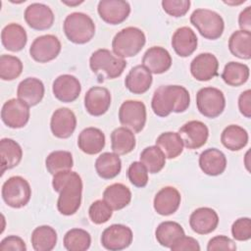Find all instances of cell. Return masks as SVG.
I'll list each match as a JSON object with an SVG mask.
<instances>
[{
  "instance_id": "cell-33",
  "label": "cell",
  "mask_w": 251,
  "mask_h": 251,
  "mask_svg": "<svg viewBox=\"0 0 251 251\" xmlns=\"http://www.w3.org/2000/svg\"><path fill=\"white\" fill-rule=\"evenodd\" d=\"M135 144L134 133L125 126L117 127L111 133V148L118 155L130 153L134 149Z\"/></svg>"
},
{
  "instance_id": "cell-13",
  "label": "cell",
  "mask_w": 251,
  "mask_h": 251,
  "mask_svg": "<svg viewBox=\"0 0 251 251\" xmlns=\"http://www.w3.org/2000/svg\"><path fill=\"white\" fill-rule=\"evenodd\" d=\"M178 134L187 149H199L206 144L209 137L207 126L200 121H189L178 129Z\"/></svg>"
},
{
  "instance_id": "cell-17",
  "label": "cell",
  "mask_w": 251,
  "mask_h": 251,
  "mask_svg": "<svg viewBox=\"0 0 251 251\" xmlns=\"http://www.w3.org/2000/svg\"><path fill=\"white\" fill-rule=\"evenodd\" d=\"M52 91L59 101L71 103L78 98L81 85L75 75L65 74L55 78L52 84Z\"/></svg>"
},
{
  "instance_id": "cell-9",
  "label": "cell",
  "mask_w": 251,
  "mask_h": 251,
  "mask_svg": "<svg viewBox=\"0 0 251 251\" xmlns=\"http://www.w3.org/2000/svg\"><path fill=\"white\" fill-rule=\"evenodd\" d=\"M146 107L138 100H126L119 109L121 125L132 132H140L146 124Z\"/></svg>"
},
{
  "instance_id": "cell-38",
  "label": "cell",
  "mask_w": 251,
  "mask_h": 251,
  "mask_svg": "<svg viewBox=\"0 0 251 251\" xmlns=\"http://www.w3.org/2000/svg\"><path fill=\"white\" fill-rule=\"evenodd\" d=\"M250 70L247 65L231 61L225 66L222 78L227 85L236 87L244 84L248 80Z\"/></svg>"
},
{
  "instance_id": "cell-16",
  "label": "cell",
  "mask_w": 251,
  "mask_h": 251,
  "mask_svg": "<svg viewBox=\"0 0 251 251\" xmlns=\"http://www.w3.org/2000/svg\"><path fill=\"white\" fill-rule=\"evenodd\" d=\"M76 127V117L75 113L66 107L55 110L50 121V128L54 136L66 139L69 138Z\"/></svg>"
},
{
  "instance_id": "cell-24",
  "label": "cell",
  "mask_w": 251,
  "mask_h": 251,
  "mask_svg": "<svg viewBox=\"0 0 251 251\" xmlns=\"http://www.w3.org/2000/svg\"><path fill=\"white\" fill-rule=\"evenodd\" d=\"M199 167L207 176H220L226 168V155L217 148H208L199 156Z\"/></svg>"
},
{
  "instance_id": "cell-5",
  "label": "cell",
  "mask_w": 251,
  "mask_h": 251,
  "mask_svg": "<svg viewBox=\"0 0 251 251\" xmlns=\"http://www.w3.org/2000/svg\"><path fill=\"white\" fill-rule=\"evenodd\" d=\"M67 38L75 44H85L95 34V24L93 20L84 13L74 12L69 14L63 24Z\"/></svg>"
},
{
  "instance_id": "cell-22",
  "label": "cell",
  "mask_w": 251,
  "mask_h": 251,
  "mask_svg": "<svg viewBox=\"0 0 251 251\" xmlns=\"http://www.w3.org/2000/svg\"><path fill=\"white\" fill-rule=\"evenodd\" d=\"M142 66H144L151 74L161 75L171 68L172 57L167 49L161 46H152L144 53Z\"/></svg>"
},
{
  "instance_id": "cell-11",
  "label": "cell",
  "mask_w": 251,
  "mask_h": 251,
  "mask_svg": "<svg viewBox=\"0 0 251 251\" xmlns=\"http://www.w3.org/2000/svg\"><path fill=\"white\" fill-rule=\"evenodd\" d=\"M132 239L133 234L130 227L122 224L111 225L101 234L102 246L110 251H120L127 248Z\"/></svg>"
},
{
  "instance_id": "cell-26",
  "label": "cell",
  "mask_w": 251,
  "mask_h": 251,
  "mask_svg": "<svg viewBox=\"0 0 251 251\" xmlns=\"http://www.w3.org/2000/svg\"><path fill=\"white\" fill-rule=\"evenodd\" d=\"M104 132L93 126L82 129L77 137V146L85 154L95 155L102 151L105 147Z\"/></svg>"
},
{
  "instance_id": "cell-20",
  "label": "cell",
  "mask_w": 251,
  "mask_h": 251,
  "mask_svg": "<svg viewBox=\"0 0 251 251\" xmlns=\"http://www.w3.org/2000/svg\"><path fill=\"white\" fill-rule=\"evenodd\" d=\"M219 225L217 212L209 207H200L194 210L189 217L191 229L198 234H208L214 231Z\"/></svg>"
},
{
  "instance_id": "cell-45",
  "label": "cell",
  "mask_w": 251,
  "mask_h": 251,
  "mask_svg": "<svg viewBox=\"0 0 251 251\" xmlns=\"http://www.w3.org/2000/svg\"><path fill=\"white\" fill-rule=\"evenodd\" d=\"M163 10L171 17L180 18L183 17L190 8L189 0H163Z\"/></svg>"
},
{
  "instance_id": "cell-48",
  "label": "cell",
  "mask_w": 251,
  "mask_h": 251,
  "mask_svg": "<svg viewBox=\"0 0 251 251\" xmlns=\"http://www.w3.org/2000/svg\"><path fill=\"white\" fill-rule=\"evenodd\" d=\"M0 251H26V245L20 236L9 235L1 240Z\"/></svg>"
},
{
  "instance_id": "cell-34",
  "label": "cell",
  "mask_w": 251,
  "mask_h": 251,
  "mask_svg": "<svg viewBox=\"0 0 251 251\" xmlns=\"http://www.w3.org/2000/svg\"><path fill=\"white\" fill-rule=\"evenodd\" d=\"M57 232L50 226H39L31 233L30 241L35 251H51L57 243Z\"/></svg>"
},
{
  "instance_id": "cell-25",
  "label": "cell",
  "mask_w": 251,
  "mask_h": 251,
  "mask_svg": "<svg viewBox=\"0 0 251 251\" xmlns=\"http://www.w3.org/2000/svg\"><path fill=\"white\" fill-rule=\"evenodd\" d=\"M197 44L196 33L188 26L178 27L173 34L172 46L179 57L190 56L196 50Z\"/></svg>"
},
{
  "instance_id": "cell-49",
  "label": "cell",
  "mask_w": 251,
  "mask_h": 251,
  "mask_svg": "<svg viewBox=\"0 0 251 251\" xmlns=\"http://www.w3.org/2000/svg\"><path fill=\"white\" fill-rule=\"evenodd\" d=\"M173 251H199L200 245L198 241L190 236H181L170 248Z\"/></svg>"
},
{
  "instance_id": "cell-14",
  "label": "cell",
  "mask_w": 251,
  "mask_h": 251,
  "mask_svg": "<svg viewBox=\"0 0 251 251\" xmlns=\"http://www.w3.org/2000/svg\"><path fill=\"white\" fill-rule=\"evenodd\" d=\"M100 18L109 25L125 22L130 14V5L124 0H101L97 6Z\"/></svg>"
},
{
  "instance_id": "cell-39",
  "label": "cell",
  "mask_w": 251,
  "mask_h": 251,
  "mask_svg": "<svg viewBox=\"0 0 251 251\" xmlns=\"http://www.w3.org/2000/svg\"><path fill=\"white\" fill-rule=\"evenodd\" d=\"M139 159L147 169L148 173L157 174L165 167L167 158L157 145H152L142 150Z\"/></svg>"
},
{
  "instance_id": "cell-43",
  "label": "cell",
  "mask_w": 251,
  "mask_h": 251,
  "mask_svg": "<svg viewBox=\"0 0 251 251\" xmlns=\"http://www.w3.org/2000/svg\"><path fill=\"white\" fill-rule=\"evenodd\" d=\"M112 215L113 209L104 199L94 201L88 209L89 219L95 225H102L108 222L111 219Z\"/></svg>"
},
{
  "instance_id": "cell-27",
  "label": "cell",
  "mask_w": 251,
  "mask_h": 251,
  "mask_svg": "<svg viewBox=\"0 0 251 251\" xmlns=\"http://www.w3.org/2000/svg\"><path fill=\"white\" fill-rule=\"evenodd\" d=\"M2 45L11 52L23 50L27 42L25 29L19 24L11 23L5 25L1 31Z\"/></svg>"
},
{
  "instance_id": "cell-46",
  "label": "cell",
  "mask_w": 251,
  "mask_h": 251,
  "mask_svg": "<svg viewBox=\"0 0 251 251\" xmlns=\"http://www.w3.org/2000/svg\"><path fill=\"white\" fill-rule=\"evenodd\" d=\"M231 234L237 241H247L251 238V220L243 217L237 219L231 226Z\"/></svg>"
},
{
  "instance_id": "cell-30",
  "label": "cell",
  "mask_w": 251,
  "mask_h": 251,
  "mask_svg": "<svg viewBox=\"0 0 251 251\" xmlns=\"http://www.w3.org/2000/svg\"><path fill=\"white\" fill-rule=\"evenodd\" d=\"M97 175L104 179L116 177L122 170V161L118 154L114 152H104L95 161Z\"/></svg>"
},
{
  "instance_id": "cell-32",
  "label": "cell",
  "mask_w": 251,
  "mask_h": 251,
  "mask_svg": "<svg viewBox=\"0 0 251 251\" xmlns=\"http://www.w3.org/2000/svg\"><path fill=\"white\" fill-rule=\"evenodd\" d=\"M103 199L113 210H122L130 203L131 191L123 183H113L105 188Z\"/></svg>"
},
{
  "instance_id": "cell-21",
  "label": "cell",
  "mask_w": 251,
  "mask_h": 251,
  "mask_svg": "<svg viewBox=\"0 0 251 251\" xmlns=\"http://www.w3.org/2000/svg\"><path fill=\"white\" fill-rule=\"evenodd\" d=\"M180 201V193L176 187L165 186L156 193L153 200V207L157 214L170 216L177 211Z\"/></svg>"
},
{
  "instance_id": "cell-47",
  "label": "cell",
  "mask_w": 251,
  "mask_h": 251,
  "mask_svg": "<svg viewBox=\"0 0 251 251\" xmlns=\"http://www.w3.org/2000/svg\"><path fill=\"white\" fill-rule=\"evenodd\" d=\"M208 251H234L236 250L235 242L226 235H217L212 237L207 245Z\"/></svg>"
},
{
  "instance_id": "cell-42",
  "label": "cell",
  "mask_w": 251,
  "mask_h": 251,
  "mask_svg": "<svg viewBox=\"0 0 251 251\" xmlns=\"http://www.w3.org/2000/svg\"><path fill=\"white\" fill-rule=\"evenodd\" d=\"M23 72L22 61L12 55L3 54L0 57V77L3 80H14Z\"/></svg>"
},
{
  "instance_id": "cell-15",
  "label": "cell",
  "mask_w": 251,
  "mask_h": 251,
  "mask_svg": "<svg viewBox=\"0 0 251 251\" xmlns=\"http://www.w3.org/2000/svg\"><path fill=\"white\" fill-rule=\"evenodd\" d=\"M25 21L35 30H46L53 25L54 13L51 8L42 3H31L25 10Z\"/></svg>"
},
{
  "instance_id": "cell-2",
  "label": "cell",
  "mask_w": 251,
  "mask_h": 251,
  "mask_svg": "<svg viewBox=\"0 0 251 251\" xmlns=\"http://www.w3.org/2000/svg\"><path fill=\"white\" fill-rule=\"evenodd\" d=\"M190 105L188 90L181 85H161L153 94L151 108L161 118L171 113H183Z\"/></svg>"
},
{
  "instance_id": "cell-10",
  "label": "cell",
  "mask_w": 251,
  "mask_h": 251,
  "mask_svg": "<svg viewBox=\"0 0 251 251\" xmlns=\"http://www.w3.org/2000/svg\"><path fill=\"white\" fill-rule=\"evenodd\" d=\"M61 42L53 34H44L36 37L30 47V57L38 63H48L58 57L61 52Z\"/></svg>"
},
{
  "instance_id": "cell-1",
  "label": "cell",
  "mask_w": 251,
  "mask_h": 251,
  "mask_svg": "<svg viewBox=\"0 0 251 251\" xmlns=\"http://www.w3.org/2000/svg\"><path fill=\"white\" fill-rule=\"evenodd\" d=\"M53 189L59 193L57 209L64 216H72L77 212L81 204L82 179L73 172L63 171L53 176Z\"/></svg>"
},
{
  "instance_id": "cell-12",
  "label": "cell",
  "mask_w": 251,
  "mask_h": 251,
  "mask_svg": "<svg viewBox=\"0 0 251 251\" xmlns=\"http://www.w3.org/2000/svg\"><path fill=\"white\" fill-rule=\"evenodd\" d=\"M1 120L8 127H24L29 120V106L20 99H9L2 106Z\"/></svg>"
},
{
  "instance_id": "cell-52",
  "label": "cell",
  "mask_w": 251,
  "mask_h": 251,
  "mask_svg": "<svg viewBox=\"0 0 251 251\" xmlns=\"http://www.w3.org/2000/svg\"><path fill=\"white\" fill-rule=\"evenodd\" d=\"M62 3L65 4V5L73 7V6H77L81 3H83V1H65V0H62Z\"/></svg>"
},
{
  "instance_id": "cell-44",
  "label": "cell",
  "mask_w": 251,
  "mask_h": 251,
  "mask_svg": "<svg viewBox=\"0 0 251 251\" xmlns=\"http://www.w3.org/2000/svg\"><path fill=\"white\" fill-rule=\"evenodd\" d=\"M127 177L132 185L141 188L148 183V171L140 161H135L127 169Z\"/></svg>"
},
{
  "instance_id": "cell-28",
  "label": "cell",
  "mask_w": 251,
  "mask_h": 251,
  "mask_svg": "<svg viewBox=\"0 0 251 251\" xmlns=\"http://www.w3.org/2000/svg\"><path fill=\"white\" fill-rule=\"evenodd\" d=\"M152 74L142 65L130 69L125 79L126 87L133 94H143L151 86Z\"/></svg>"
},
{
  "instance_id": "cell-29",
  "label": "cell",
  "mask_w": 251,
  "mask_h": 251,
  "mask_svg": "<svg viewBox=\"0 0 251 251\" xmlns=\"http://www.w3.org/2000/svg\"><path fill=\"white\" fill-rule=\"evenodd\" d=\"M23 158L21 145L12 138H2L0 140L1 175L7 170L17 167Z\"/></svg>"
},
{
  "instance_id": "cell-3",
  "label": "cell",
  "mask_w": 251,
  "mask_h": 251,
  "mask_svg": "<svg viewBox=\"0 0 251 251\" xmlns=\"http://www.w3.org/2000/svg\"><path fill=\"white\" fill-rule=\"evenodd\" d=\"M146 43L144 32L135 26H127L116 33L112 40L113 53L120 58L137 55Z\"/></svg>"
},
{
  "instance_id": "cell-50",
  "label": "cell",
  "mask_w": 251,
  "mask_h": 251,
  "mask_svg": "<svg viewBox=\"0 0 251 251\" xmlns=\"http://www.w3.org/2000/svg\"><path fill=\"white\" fill-rule=\"evenodd\" d=\"M238 109L239 112L247 119L251 117V90L247 89L243 91L238 97Z\"/></svg>"
},
{
  "instance_id": "cell-4",
  "label": "cell",
  "mask_w": 251,
  "mask_h": 251,
  "mask_svg": "<svg viewBox=\"0 0 251 251\" xmlns=\"http://www.w3.org/2000/svg\"><path fill=\"white\" fill-rule=\"evenodd\" d=\"M89 67L97 76L114 79L119 77L126 67L125 59L116 56L108 49H97L89 58Z\"/></svg>"
},
{
  "instance_id": "cell-31",
  "label": "cell",
  "mask_w": 251,
  "mask_h": 251,
  "mask_svg": "<svg viewBox=\"0 0 251 251\" xmlns=\"http://www.w3.org/2000/svg\"><path fill=\"white\" fill-rule=\"evenodd\" d=\"M248 132L245 128L237 125H229L221 134L222 144L230 151H239L248 143Z\"/></svg>"
},
{
  "instance_id": "cell-23",
  "label": "cell",
  "mask_w": 251,
  "mask_h": 251,
  "mask_svg": "<svg viewBox=\"0 0 251 251\" xmlns=\"http://www.w3.org/2000/svg\"><path fill=\"white\" fill-rule=\"evenodd\" d=\"M45 92L43 82L36 77H26L23 79L17 88L18 99L25 102L29 107L37 105L43 99Z\"/></svg>"
},
{
  "instance_id": "cell-40",
  "label": "cell",
  "mask_w": 251,
  "mask_h": 251,
  "mask_svg": "<svg viewBox=\"0 0 251 251\" xmlns=\"http://www.w3.org/2000/svg\"><path fill=\"white\" fill-rule=\"evenodd\" d=\"M64 247L69 251H85L90 247L91 236L82 228H72L64 236Z\"/></svg>"
},
{
  "instance_id": "cell-8",
  "label": "cell",
  "mask_w": 251,
  "mask_h": 251,
  "mask_svg": "<svg viewBox=\"0 0 251 251\" xmlns=\"http://www.w3.org/2000/svg\"><path fill=\"white\" fill-rule=\"evenodd\" d=\"M196 105L201 115L214 119L224 112L226 98L223 91L216 87H203L196 94Z\"/></svg>"
},
{
  "instance_id": "cell-36",
  "label": "cell",
  "mask_w": 251,
  "mask_h": 251,
  "mask_svg": "<svg viewBox=\"0 0 251 251\" xmlns=\"http://www.w3.org/2000/svg\"><path fill=\"white\" fill-rule=\"evenodd\" d=\"M183 235H185V233L182 226L173 221L162 222L155 230L158 243L167 248H171V246Z\"/></svg>"
},
{
  "instance_id": "cell-18",
  "label": "cell",
  "mask_w": 251,
  "mask_h": 251,
  "mask_svg": "<svg viewBox=\"0 0 251 251\" xmlns=\"http://www.w3.org/2000/svg\"><path fill=\"white\" fill-rule=\"evenodd\" d=\"M219 61L212 53H201L190 63V73L199 81H208L218 75Z\"/></svg>"
},
{
  "instance_id": "cell-41",
  "label": "cell",
  "mask_w": 251,
  "mask_h": 251,
  "mask_svg": "<svg viewBox=\"0 0 251 251\" xmlns=\"http://www.w3.org/2000/svg\"><path fill=\"white\" fill-rule=\"evenodd\" d=\"M45 166L52 176L63 171H69L74 166L73 155L71 152L65 150L53 151L47 156Z\"/></svg>"
},
{
  "instance_id": "cell-35",
  "label": "cell",
  "mask_w": 251,
  "mask_h": 251,
  "mask_svg": "<svg viewBox=\"0 0 251 251\" xmlns=\"http://www.w3.org/2000/svg\"><path fill=\"white\" fill-rule=\"evenodd\" d=\"M228 49L239 59H251V32L241 29L232 32L228 39Z\"/></svg>"
},
{
  "instance_id": "cell-6",
  "label": "cell",
  "mask_w": 251,
  "mask_h": 251,
  "mask_svg": "<svg viewBox=\"0 0 251 251\" xmlns=\"http://www.w3.org/2000/svg\"><path fill=\"white\" fill-rule=\"evenodd\" d=\"M190 23L206 39L216 40L223 35L225 22L222 16L209 9H196L190 16Z\"/></svg>"
},
{
  "instance_id": "cell-19",
  "label": "cell",
  "mask_w": 251,
  "mask_h": 251,
  "mask_svg": "<svg viewBox=\"0 0 251 251\" xmlns=\"http://www.w3.org/2000/svg\"><path fill=\"white\" fill-rule=\"evenodd\" d=\"M111 105V93L103 86H92L84 96V107L88 114L94 117L104 115Z\"/></svg>"
},
{
  "instance_id": "cell-7",
  "label": "cell",
  "mask_w": 251,
  "mask_h": 251,
  "mask_svg": "<svg viewBox=\"0 0 251 251\" xmlns=\"http://www.w3.org/2000/svg\"><path fill=\"white\" fill-rule=\"evenodd\" d=\"M3 201L12 208L25 207L30 200L31 188L28 181L20 176L9 177L2 185Z\"/></svg>"
},
{
  "instance_id": "cell-51",
  "label": "cell",
  "mask_w": 251,
  "mask_h": 251,
  "mask_svg": "<svg viewBox=\"0 0 251 251\" xmlns=\"http://www.w3.org/2000/svg\"><path fill=\"white\" fill-rule=\"evenodd\" d=\"M238 25L241 30H251V7L247 6L240 12L238 17Z\"/></svg>"
},
{
  "instance_id": "cell-37",
  "label": "cell",
  "mask_w": 251,
  "mask_h": 251,
  "mask_svg": "<svg viewBox=\"0 0 251 251\" xmlns=\"http://www.w3.org/2000/svg\"><path fill=\"white\" fill-rule=\"evenodd\" d=\"M156 145L168 159H175L183 151V142L178 132L175 131L161 133L156 139Z\"/></svg>"
}]
</instances>
